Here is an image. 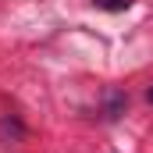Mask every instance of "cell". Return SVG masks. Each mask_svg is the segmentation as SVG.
Here are the masks:
<instances>
[{"instance_id":"7a4b0ae2","label":"cell","mask_w":153,"mask_h":153,"mask_svg":"<svg viewBox=\"0 0 153 153\" xmlns=\"http://www.w3.org/2000/svg\"><path fill=\"white\" fill-rule=\"evenodd\" d=\"M146 100H150V103H153V85H150V93H146Z\"/></svg>"},{"instance_id":"6da1fadb","label":"cell","mask_w":153,"mask_h":153,"mask_svg":"<svg viewBox=\"0 0 153 153\" xmlns=\"http://www.w3.org/2000/svg\"><path fill=\"white\" fill-rule=\"evenodd\" d=\"M96 7H103V11H128L132 7V0H93Z\"/></svg>"}]
</instances>
